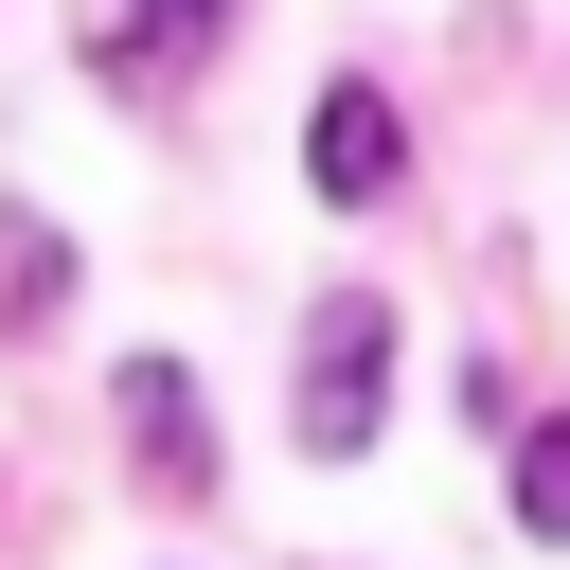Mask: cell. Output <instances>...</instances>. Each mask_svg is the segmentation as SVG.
Here are the masks:
<instances>
[{
  "label": "cell",
  "instance_id": "cell-6",
  "mask_svg": "<svg viewBox=\"0 0 570 570\" xmlns=\"http://www.w3.org/2000/svg\"><path fill=\"white\" fill-rule=\"evenodd\" d=\"M232 0H125V36H107V71H142V53H196Z\"/></svg>",
  "mask_w": 570,
  "mask_h": 570
},
{
  "label": "cell",
  "instance_id": "cell-5",
  "mask_svg": "<svg viewBox=\"0 0 570 570\" xmlns=\"http://www.w3.org/2000/svg\"><path fill=\"white\" fill-rule=\"evenodd\" d=\"M517 534H570V410H534L517 445Z\"/></svg>",
  "mask_w": 570,
  "mask_h": 570
},
{
  "label": "cell",
  "instance_id": "cell-1",
  "mask_svg": "<svg viewBox=\"0 0 570 570\" xmlns=\"http://www.w3.org/2000/svg\"><path fill=\"white\" fill-rule=\"evenodd\" d=\"M374 392H392V303H374V285H338V303L303 321V445H321V463H356V445H374Z\"/></svg>",
  "mask_w": 570,
  "mask_h": 570
},
{
  "label": "cell",
  "instance_id": "cell-4",
  "mask_svg": "<svg viewBox=\"0 0 570 570\" xmlns=\"http://www.w3.org/2000/svg\"><path fill=\"white\" fill-rule=\"evenodd\" d=\"M53 285H71L53 214H0V321H53Z\"/></svg>",
  "mask_w": 570,
  "mask_h": 570
},
{
  "label": "cell",
  "instance_id": "cell-3",
  "mask_svg": "<svg viewBox=\"0 0 570 570\" xmlns=\"http://www.w3.org/2000/svg\"><path fill=\"white\" fill-rule=\"evenodd\" d=\"M125 445H142L178 499L214 481V445H196V374H178V356H142V374H125Z\"/></svg>",
  "mask_w": 570,
  "mask_h": 570
},
{
  "label": "cell",
  "instance_id": "cell-2",
  "mask_svg": "<svg viewBox=\"0 0 570 570\" xmlns=\"http://www.w3.org/2000/svg\"><path fill=\"white\" fill-rule=\"evenodd\" d=\"M392 160H410V142H392V89H321V125H303V178H321L338 214H374V196H392Z\"/></svg>",
  "mask_w": 570,
  "mask_h": 570
}]
</instances>
